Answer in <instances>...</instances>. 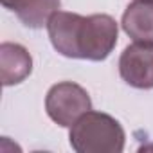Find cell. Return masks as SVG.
I'll return each instance as SVG.
<instances>
[{
    "mask_svg": "<svg viewBox=\"0 0 153 153\" xmlns=\"http://www.w3.org/2000/svg\"><path fill=\"white\" fill-rule=\"evenodd\" d=\"M45 110L56 124L70 128L83 114L92 110V101L83 87L72 81H63L52 85L47 92Z\"/></svg>",
    "mask_w": 153,
    "mask_h": 153,
    "instance_id": "obj_3",
    "label": "cell"
},
{
    "mask_svg": "<svg viewBox=\"0 0 153 153\" xmlns=\"http://www.w3.org/2000/svg\"><path fill=\"white\" fill-rule=\"evenodd\" d=\"M47 31L52 47L76 59L103 61L117 43V22L110 15L81 16L56 11L47 22Z\"/></svg>",
    "mask_w": 153,
    "mask_h": 153,
    "instance_id": "obj_1",
    "label": "cell"
},
{
    "mask_svg": "<svg viewBox=\"0 0 153 153\" xmlns=\"http://www.w3.org/2000/svg\"><path fill=\"white\" fill-rule=\"evenodd\" d=\"M124 130L112 115L87 112L70 126L68 140L78 153H121L124 149Z\"/></svg>",
    "mask_w": 153,
    "mask_h": 153,
    "instance_id": "obj_2",
    "label": "cell"
},
{
    "mask_svg": "<svg viewBox=\"0 0 153 153\" xmlns=\"http://www.w3.org/2000/svg\"><path fill=\"white\" fill-rule=\"evenodd\" d=\"M61 0H2V6L16 13L20 22L31 29H42L59 9Z\"/></svg>",
    "mask_w": 153,
    "mask_h": 153,
    "instance_id": "obj_7",
    "label": "cell"
},
{
    "mask_svg": "<svg viewBox=\"0 0 153 153\" xmlns=\"http://www.w3.org/2000/svg\"><path fill=\"white\" fill-rule=\"evenodd\" d=\"M121 78L135 88H153V43L135 42L119 58Z\"/></svg>",
    "mask_w": 153,
    "mask_h": 153,
    "instance_id": "obj_4",
    "label": "cell"
},
{
    "mask_svg": "<svg viewBox=\"0 0 153 153\" xmlns=\"http://www.w3.org/2000/svg\"><path fill=\"white\" fill-rule=\"evenodd\" d=\"M121 25L133 42L153 43V0H135L130 4Z\"/></svg>",
    "mask_w": 153,
    "mask_h": 153,
    "instance_id": "obj_6",
    "label": "cell"
},
{
    "mask_svg": "<svg viewBox=\"0 0 153 153\" xmlns=\"http://www.w3.org/2000/svg\"><path fill=\"white\" fill-rule=\"evenodd\" d=\"M33 72V58L25 47L11 42L0 45V79L4 87L18 85Z\"/></svg>",
    "mask_w": 153,
    "mask_h": 153,
    "instance_id": "obj_5",
    "label": "cell"
}]
</instances>
